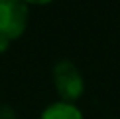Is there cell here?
Segmentation results:
<instances>
[{"mask_svg":"<svg viewBox=\"0 0 120 119\" xmlns=\"http://www.w3.org/2000/svg\"><path fill=\"white\" fill-rule=\"evenodd\" d=\"M28 4L24 0H0V36L16 40L28 26Z\"/></svg>","mask_w":120,"mask_h":119,"instance_id":"obj_2","label":"cell"},{"mask_svg":"<svg viewBox=\"0 0 120 119\" xmlns=\"http://www.w3.org/2000/svg\"><path fill=\"white\" fill-rule=\"evenodd\" d=\"M26 4H47V2H51V0H24Z\"/></svg>","mask_w":120,"mask_h":119,"instance_id":"obj_6","label":"cell"},{"mask_svg":"<svg viewBox=\"0 0 120 119\" xmlns=\"http://www.w3.org/2000/svg\"><path fill=\"white\" fill-rule=\"evenodd\" d=\"M53 83H55L59 97L65 103L77 101L81 97V93L85 91V81H83L81 72L69 60H61V62L55 64V68H53Z\"/></svg>","mask_w":120,"mask_h":119,"instance_id":"obj_1","label":"cell"},{"mask_svg":"<svg viewBox=\"0 0 120 119\" xmlns=\"http://www.w3.org/2000/svg\"><path fill=\"white\" fill-rule=\"evenodd\" d=\"M39 119H83V115L73 103L57 101V103H51L49 107L43 109Z\"/></svg>","mask_w":120,"mask_h":119,"instance_id":"obj_3","label":"cell"},{"mask_svg":"<svg viewBox=\"0 0 120 119\" xmlns=\"http://www.w3.org/2000/svg\"><path fill=\"white\" fill-rule=\"evenodd\" d=\"M0 119H18V113L10 105H0Z\"/></svg>","mask_w":120,"mask_h":119,"instance_id":"obj_4","label":"cell"},{"mask_svg":"<svg viewBox=\"0 0 120 119\" xmlns=\"http://www.w3.org/2000/svg\"><path fill=\"white\" fill-rule=\"evenodd\" d=\"M8 44H10V40H6V38L0 36V52H4V50L8 48Z\"/></svg>","mask_w":120,"mask_h":119,"instance_id":"obj_5","label":"cell"}]
</instances>
